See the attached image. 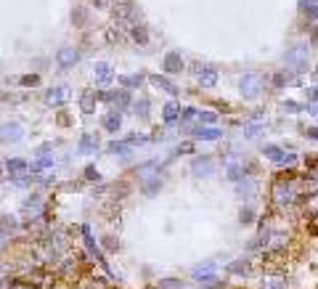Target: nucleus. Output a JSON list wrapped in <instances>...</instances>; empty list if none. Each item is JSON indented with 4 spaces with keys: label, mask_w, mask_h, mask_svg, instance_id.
I'll return each mask as SVG.
<instances>
[{
    "label": "nucleus",
    "mask_w": 318,
    "mask_h": 289,
    "mask_svg": "<svg viewBox=\"0 0 318 289\" xmlns=\"http://www.w3.org/2000/svg\"><path fill=\"white\" fill-rule=\"evenodd\" d=\"M159 189H162V181H159V178H151V181H146V186H143L141 191L146 194V197H154Z\"/></svg>",
    "instance_id": "2f4dec72"
},
{
    "label": "nucleus",
    "mask_w": 318,
    "mask_h": 289,
    "mask_svg": "<svg viewBox=\"0 0 318 289\" xmlns=\"http://www.w3.org/2000/svg\"><path fill=\"white\" fill-rule=\"evenodd\" d=\"M194 152V143H183V146H178V154H191Z\"/></svg>",
    "instance_id": "49530a36"
},
{
    "label": "nucleus",
    "mask_w": 318,
    "mask_h": 289,
    "mask_svg": "<svg viewBox=\"0 0 318 289\" xmlns=\"http://www.w3.org/2000/svg\"><path fill=\"white\" fill-rule=\"evenodd\" d=\"M0 138L8 141V143H19L24 138L22 122H16V119H8V122H3V125H0Z\"/></svg>",
    "instance_id": "1a4fd4ad"
},
{
    "label": "nucleus",
    "mask_w": 318,
    "mask_h": 289,
    "mask_svg": "<svg viewBox=\"0 0 318 289\" xmlns=\"http://www.w3.org/2000/svg\"><path fill=\"white\" fill-rule=\"evenodd\" d=\"M263 85H265V80L260 77L257 72H247V74H241V80H239V90L244 98H257L260 93H263Z\"/></svg>",
    "instance_id": "f03ea898"
},
{
    "label": "nucleus",
    "mask_w": 318,
    "mask_h": 289,
    "mask_svg": "<svg viewBox=\"0 0 318 289\" xmlns=\"http://www.w3.org/2000/svg\"><path fill=\"white\" fill-rule=\"evenodd\" d=\"M202 289H210V286H202Z\"/></svg>",
    "instance_id": "5fc2aeb1"
},
{
    "label": "nucleus",
    "mask_w": 318,
    "mask_h": 289,
    "mask_svg": "<svg viewBox=\"0 0 318 289\" xmlns=\"http://www.w3.org/2000/svg\"><path fill=\"white\" fill-rule=\"evenodd\" d=\"M93 6H96V8H104V6H106V0H93Z\"/></svg>",
    "instance_id": "603ef678"
},
{
    "label": "nucleus",
    "mask_w": 318,
    "mask_h": 289,
    "mask_svg": "<svg viewBox=\"0 0 318 289\" xmlns=\"http://www.w3.org/2000/svg\"><path fill=\"white\" fill-rule=\"evenodd\" d=\"M281 109H284V111H292V114H297V111H302L305 106L294 104V101H284V104H281Z\"/></svg>",
    "instance_id": "a19ab883"
},
{
    "label": "nucleus",
    "mask_w": 318,
    "mask_h": 289,
    "mask_svg": "<svg viewBox=\"0 0 318 289\" xmlns=\"http://www.w3.org/2000/svg\"><path fill=\"white\" fill-rule=\"evenodd\" d=\"M96 152H98V141L90 133H82L80 146H77V154H96Z\"/></svg>",
    "instance_id": "a211bd4d"
},
{
    "label": "nucleus",
    "mask_w": 318,
    "mask_h": 289,
    "mask_svg": "<svg viewBox=\"0 0 318 289\" xmlns=\"http://www.w3.org/2000/svg\"><path fill=\"white\" fill-rule=\"evenodd\" d=\"M228 271L236 273V276H247L249 273V263H247V260H236V263L228 265Z\"/></svg>",
    "instance_id": "bb28decb"
},
{
    "label": "nucleus",
    "mask_w": 318,
    "mask_h": 289,
    "mask_svg": "<svg viewBox=\"0 0 318 289\" xmlns=\"http://www.w3.org/2000/svg\"><path fill=\"white\" fill-rule=\"evenodd\" d=\"M133 109H135V114L141 117V119H146V117H148V111H151V101H148V98H141Z\"/></svg>",
    "instance_id": "cd10ccee"
},
{
    "label": "nucleus",
    "mask_w": 318,
    "mask_h": 289,
    "mask_svg": "<svg viewBox=\"0 0 318 289\" xmlns=\"http://www.w3.org/2000/svg\"><path fill=\"white\" fill-rule=\"evenodd\" d=\"M307 178H310L313 183H318V167H310V173H307Z\"/></svg>",
    "instance_id": "3c124183"
},
{
    "label": "nucleus",
    "mask_w": 318,
    "mask_h": 289,
    "mask_svg": "<svg viewBox=\"0 0 318 289\" xmlns=\"http://www.w3.org/2000/svg\"><path fill=\"white\" fill-rule=\"evenodd\" d=\"M305 93H307V98H310V101H318V88H307Z\"/></svg>",
    "instance_id": "09e8293b"
},
{
    "label": "nucleus",
    "mask_w": 318,
    "mask_h": 289,
    "mask_svg": "<svg viewBox=\"0 0 318 289\" xmlns=\"http://www.w3.org/2000/svg\"><path fill=\"white\" fill-rule=\"evenodd\" d=\"M196 114H199L196 109H183V111H181V119H183V122H191V119H194Z\"/></svg>",
    "instance_id": "c03bdc74"
},
{
    "label": "nucleus",
    "mask_w": 318,
    "mask_h": 289,
    "mask_svg": "<svg viewBox=\"0 0 318 289\" xmlns=\"http://www.w3.org/2000/svg\"><path fill=\"white\" fill-rule=\"evenodd\" d=\"M130 37H133L135 45H148V30H146V24H133V27H130Z\"/></svg>",
    "instance_id": "412c9836"
},
{
    "label": "nucleus",
    "mask_w": 318,
    "mask_h": 289,
    "mask_svg": "<svg viewBox=\"0 0 318 289\" xmlns=\"http://www.w3.org/2000/svg\"><path fill=\"white\" fill-rule=\"evenodd\" d=\"M96 104H98L96 90H82V96H80V111H82V114L90 117L93 111H96Z\"/></svg>",
    "instance_id": "4468645a"
},
{
    "label": "nucleus",
    "mask_w": 318,
    "mask_h": 289,
    "mask_svg": "<svg viewBox=\"0 0 318 289\" xmlns=\"http://www.w3.org/2000/svg\"><path fill=\"white\" fill-rule=\"evenodd\" d=\"M98 178H101L98 170H96L93 165H88V167H85V181H98Z\"/></svg>",
    "instance_id": "37998d69"
},
{
    "label": "nucleus",
    "mask_w": 318,
    "mask_h": 289,
    "mask_svg": "<svg viewBox=\"0 0 318 289\" xmlns=\"http://www.w3.org/2000/svg\"><path fill=\"white\" fill-rule=\"evenodd\" d=\"M252 220H255V210H252V207H241V212H239V223L249 226Z\"/></svg>",
    "instance_id": "c9c22d12"
},
{
    "label": "nucleus",
    "mask_w": 318,
    "mask_h": 289,
    "mask_svg": "<svg viewBox=\"0 0 318 289\" xmlns=\"http://www.w3.org/2000/svg\"><path fill=\"white\" fill-rule=\"evenodd\" d=\"M305 16H307V22H318V6L315 3H307L305 6Z\"/></svg>",
    "instance_id": "4c0bfd02"
},
{
    "label": "nucleus",
    "mask_w": 318,
    "mask_h": 289,
    "mask_svg": "<svg viewBox=\"0 0 318 289\" xmlns=\"http://www.w3.org/2000/svg\"><path fill=\"white\" fill-rule=\"evenodd\" d=\"M119 80V85H122L125 90H130V88H141L143 85V74L138 72V74H125V77H117Z\"/></svg>",
    "instance_id": "b1692460"
},
{
    "label": "nucleus",
    "mask_w": 318,
    "mask_h": 289,
    "mask_svg": "<svg viewBox=\"0 0 318 289\" xmlns=\"http://www.w3.org/2000/svg\"><path fill=\"white\" fill-rule=\"evenodd\" d=\"M239 186H236V194L239 197H244V199H249V197H255L257 194V181L255 178H241V181H236Z\"/></svg>",
    "instance_id": "2eb2a0df"
},
{
    "label": "nucleus",
    "mask_w": 318,
    "mask_h": 289,
    "mask_svg": "<svg viewBox=\"0 0 318 289\" xmlns=\"http://www.w3.org/2000/svg\"><path fill=\"white\" fill-rule=\"evenodd\" d=\"M263 154H265V160L276 162V165H281V160H284V152H281L278 146H265V149H263Z\"/></svg>",
    "instance_id": "a878e982"
},
{
    "label": "nucleus",
    "mask_w": 318,
    "mask_h": 289,
    "mask_svg": "<svg viewBox=\"0 0 318 289\" xmlns=\"http://www.w3.org/2000/svg\"><path fill=\"white\" fill-rule=\"evenodd\" d=\"M148 80H151L159 90L170 93V96H178V85H175V82H170V80H167V74H151Z\"/></svg>",
    "instance_id": "f3484780"
},
{
    "label": "nucleus",
    "mask_w": 318,
    "mask_h": 289,
    "mask_svg": "<svg viewBox=\"0 0 318 289\" xmlns=\"http://www.w3.org/2000/svg\"><path fill=\"white\" fill-rule=\"evenodd\" d=\"M82 59V51L80 48H59V53H56V64H59V69H72V67H77Z\"/></svg>",
    "instance_id": "0eeeda50"
},
{
    "label": "nucleus",
    "mask_w": 318,
    "mask_h": 289,
    "mask_svg": "<svg viewBox=\"0 0 318 289\" xmlns=\"http://www.w3.org/2000/svg\"><path fill=\"white\" fill-rule=\"evenodd\" d=\"M111 11H114L117 19H122V22H135L138 19V8L133 0H114L111 3Z\"/></svg>",
    "instance_id": "6e6552de"
},
{
    "label": "nucleus",
    "mask_w": 318,
    "mask_h": 289,
    "mask_svg": "<svg viewBox=\"0 0 318 289\" xmlns=\"http://www.w3.org/2000/svg\"><path fill=\"white\" fill-rule=\"evenodd\" d=\"M72 24H77V27L88 24V11H85V8H74V11H72Z\"/></svg>",
    "instance_id": "c756f323"
},
{
    "label": "nucleus",
    "mask_w": 318,
    "mask_h": 289,
    "mask_svg": "<svg viewBox=\"0 0 318 289\" xmlns=\"http://www.w3.org/2000/svg\"><path fill=\"white\" fill-rule=\"evenodd\" d=\"M162 67H165L167 74H181V72H183V59H181V53H178V51H170V53L165 56Z\"/></svg>",
    "instance_id": "ddd939ff"
},
{
    "label": "nucleus",
    "mask_w": 318,
    "mask_h": 289,
    "mask_svg": "<svg viewBox=\"0 0 318 289\" xmlns=\"http://www.w3.org/2000/svg\"><path fill=\"white\" fill-rule=\"evenodd\" d=\"M106 152H109V154H130V146H127L125 141H111V143L106 146Z\"/></svg>",
    "instance_id": "c85d7f7f"
},
{
    "label": "nucleus",
    "mask_w": 318,
    "mask_h": 289,
    "mask_svg": "<svg viewBox=\"0 0 318 289\" xmlns=\"http://www.w3.org/2000/svg\"><path fill=\"white\" fill-rule=\"evenodd\" d=\"M104 247H109V252H117L119 249V241L114 236H104Z\"/></svg>",
    "instance_id": "79ce46f5"
},
{
    "label": "nucleus",
    "mask_w": 318,
    "mask_h": 289,
    "mask_svg": "<svg viewBox=\"0 0 318 289\" xmlns=\"http://www.w3.org/2000/svg\"><path fill=\"white\" fill-rule=\"evenodd\" d=\"M22 88H40V74L32 72V74H22V77L16 80Z\"/></svg>",
    "instance_id": "393cba45"
},
{
    "label": "nucleus",
    "mask_w": 318,
    "mask_h": 289,
    "mask_svg": "<svg viewBox=\"0 0 318 289\" xmlns=\"http://www.w3.org/2000/svg\"><path fill=\"white\" fill-rule=\"evenodd\" d=\"M270 197H273L276 207H289V204L294 202V186L289 183V181H276L273 183V191H270Z\"/></svg>",
    "instance_id": "7ed1b4c3"
},
{
    "label": "nucleus",
    "mask_w": 318,
    "mask_h": 289,
    "mask_svg": "<svg viewBox=\"0 0 318 289\" xmlns=\"http://www.w3.org/2000/svg\"><path fill=\"white\" fill-rule=\"evenodd\" d=\"M194 135L196 138H202V141H218V138H223V133L218 127H194Z\"/></svg>",
    "instance_id": "5701e85b"
},
{
    "label": "nucleus",
    "mask_w": 318,
    "mask_h": 289,
    "mask_svg": "<svg viewBox=\"0 0 318 289\" xmlns=\"http://www.w3.org/2000/svg\"><path fill=\"white\" fill-rule=\"evenodd\" d=\"M263 289H286V284H284V278H265Z\"/></svg>",
    "instance_id": "e433bc0d"
},
{
    "label": "nucleus",
    "mask_w": 318,
    "mask_h": 289,
    "mask_svg": "<svg viewBox=\"0 0 318 289\" xmlns=\"http://www.w3.org/2000/svg\"><path fill=\"white\" fill-rule=\"evenodd\" d=\"M59 125H69V114H67V111H59Z\"/></svg>",
    "instance_id": "8fccbe9b"
},
{
    "label": "nucleus",
    "mask_w": 318,
    "mask_h": 289,
    "mask_svg": "<svg viewBox=\"0 0 318 289\" xmlns=\"http://www.w3.org/2000/svg\"><path fill=\"white\" fill-rule=\"evenodd\" d=\"M284 64L289 67L292 74H302L307 67H310V51H307V45H302V43L292 45V48L284 53Z\"/></svg>",
    "instance_id": "f257e3e1"
},
{
    "label": "nucleus",
    "mask_w": 318,
    "mask_h": 289,
    "mask_svg": "<svg viewBox=\"0 0 318 289\" xmlns=\"http://www.w3.org/2000/svg\"><path fill=\"white\" fill-rule=\"evenodd\" d=\"M196 80H199L202 88H212L215 82H218V69L210 67V64H196Z\"/></svg>",
    "instance_id": "9b49d317"
},
{
    "label": "nucleus",
    "mask_w": 318,
    "mask_h": 289,
    "mask_svg": "<svg viewBox=\"0 0 318 289\" xmlns=\"http://www.w3.org/2000/svg\"><path fill=\"white\" fill-rule=\"evenodd\" d=\"M292 77H294L292 72H278L276 77H273V85H276V88H284V85H289V82H294Z\"/></svg>",
    "instance_id": "473e14b6"
},
{
    "label": "nucleus",
    "mask_w": 318,
    "mask_h": 289,
    "mask_svg": "<svg viewBox=\"0 0 318 289\" xmlns=\"http://www.w3.org/2000/svg\"><path fill=\"white\" fill-rule=\"evenodd\" d=\"M159 170V162H146L143 167H138V178H148V175H151V173H156Z\"/></svg>",
    "instance_id": "72a5a7b5"
},
{
    "label": "nucleus",
    "mask_w": 318,
    "mask_h": 289,
    "mask_svg": "<svg viewBox=\"0 0 318 289\" xmlns=\"http://www.w3.org/2000/svg\"><path fill=\"white\" fill-rule=\"evenodd\" d=\"M265 130V122H249V125H244V135L247 138H255V135H260Z\"/></svg>",
    "instance_id": "7c9ffc66"
},
{
    "label": "nucleus",
    "mask_w": 318,
    "mask_h": 289,
    "mask_svg": "<svg viewBox=\"0 0 318 289\" xmlns=\"http://www.w3.org/2000/svg\"><path fill=\"white\" fill-rule=\"evenodd\" d=\"M305 135L307 138H315V141H318V127H305Z\"/></svg>",
    "instance_id": "de8ad7c7"
},
{
    "label": "nucleus",
    "mask_w": 318,
    "mask_h": 289,
    "mask_svg": "<svg viewBox=\"0 0 318 289\" xmlns=\"http://www.w3.org/2000/svg\"><path fill=\"white\" fill-rule=\"evenodd\" d=\"M313 43L318 45V24H315V30H313Z\"/></svg>",
    "instance_id": "864d4df0"
},
{
    "label": "nucleus",
    "mask_w": 318,
    "mask_h": 289,
    "mask_svg": "<svg viewBox=\"0 0 318 289\" xmlns=\"http://www.w3.org/2000/svg\"><path fill=\"white\" fill-rule=\"evenodd\" d=\"M305 204H307V207H310L313 212H318V191L307 194V197H305Z\"/></svg>",
    "instance_id": "58836bf2"
},
{
    "label": "nucleus",
    "mask_w": 318,
    "mask_h": 289,
    "mask_svg": "<svg viewBox=\"0 0 318 289\" xmlns=\"http://www.w3.org/2000/svg\"><path fill=\"white\" fill-rule=\"evenodd\" d=\"M56 162H53V154H45V157H37V160L30 165V175H40L45 170H51Z\"/></svg>",
    "instance_id": "dca6fc26"
},
{
    "label": "nucleus",
    "mask_w": 318,
    "mask_h": 289,
    "mask_svg": "<svg viewBox=\"0 0 318 289\" xmlns=\"http://www.w3.org/2000/svg\"><path fill=\"white\" fill-rule=\"evenodd\" d=\"M93 77H96V85L104 90V88H109L111 82L117 80V72H114V67H111L109 61H98L96 67H93Z\"/></svg>",
    "instance_id": "20e7f679"
},
{
    "label": "nucleus",
    "mask_w": 318,
    "mask_h": 289,
    "mask_svg": "<svg viewBox=\"0 0 318 289\" xmlns=\"http://www.w3.org/2000/svg\"><path fill=\"white\" fill-rule=\"evenodd\" d=\"M178 117H181V104H175V101L165 104V109H162V119H165V122L167 125H175Z\"/></svg>",
    "instance_id": "6ab92c4d"
},
{
    "label": "nucleus",
    "mask_w": 318,
    "mask_h": 289,
    "mask_svg": "<svg viewBox=\"0 0 318 289\" xmlns=\"http://www.w3.org/2000/svg\"><path fill=\"white\" fill-rule=\"evenodd\" d=\"M215 160L210 154H204V157H196L194 165H191V173H194V178H210V175L215 173Z\"/></svg>",
    "instance_id": "9d476101"
},
{
    "label": "nucleus",
    "mask_w": 318,
    "mask_h": 289,
    "mask_svg": "<svg viewBox=\"0 0 318 289\" xmlns=\"http://www.w3.org/2000/svg\"><path fill=\"white\" fill-rule=\"evenodd\" d=\"M196 117H199L202 127H204V125H215V122H218V114H215V111H199Z\"/></svg>",
    "instance_id": "f704fd0d"
},
{
    "label": "nucleus",
    "mask_w": 318,
    "mask_h": 289,
    "mask_svg": "<svg viewBox=\"0 0 318 289\" xmlns=\"http://www.w3.org/2000/svg\"><path fill=\"white\" fill-rule=\"evenodd\" d=\"M194 278H199V281H212L215 278V265L212 263H204V265H196L191 271Z\"/></svg>",
    "instance_id": "aec40b11"
},
{
    "label": "nucleus",
    "mask_w": 318,
    "mask_h": 289,
    "mask_svg": "<svg viewBox=\"0 0 318 289\" xmlns=\"http://www.w3.org/2000/svg\"><path fill=\"white\" fill-rule=\"evenodd\" d=\"M43 204H45V199L40 197V194H32V197H27L24 202H22V218H27V220H37L43 215Z\"/></svg>",
    "instance_id": "39448f33"
},
{
    "label": "nucleus",
    "mask_w": 318,
    "mask_h": 289,
    "mask_svg": "<svg viewBox=\"0 0 318 289\" xmlns=\"http://www.w3.org/2000/svg\"><path fill=\"white\" fill-rule=\"evenodd\" d=\"M159 289H181V281L178 278H165V281H159Z\"/></svg>",
    "instance_id": "ea45409f"
},
{
    "label": "nucleus",
    "mask_w": 318,
    "mask_h": 289,
    "mask_svg": "<svg viewBox=\"0 0 318 289\" xmlns=\"http://www.w3.org/2000/svg\"><path fill=\"white\" fill-rule=\"evenodd\" d=\"M294 162H297V157H294V154H284V160H281V165H284V167H292Z\"/></svg>",
    "instance_id": "a18cd8bd"
},
{
    "label": "nucleus",
    "mask_w": 318,
    "mask_h": 289,
    "mask_svg": "<svg viewBox=\"0 0 318 289\" xmlns=\"http://www.w3.org/2000/svg\"><path fill=\"white\" fill-rule=\"evenodd\" d=\"M69 98H72L69 85H53V88L45 90V96H43V101H45L48 106H64Z\"/></svg>",
    "instance_id": "423d86ee"
},
{
    "label": "nucleus",
    "mask_w": 318,
    "mask_h": 289,
    "mask_svg": "<svg viewBox=\"0 0 318 289\" xmlns=\"http://www.w3.org/2000/svg\"><path fill=\"white\" fill-rule=\"evenodd\" d=\"M119 127H122V114H119V111H109L104 117V130L106 133H117Z\"/></svg>",
    "instance_id": "4be33fe9"
},
{
    "label": "nucleus",
    "mask_w": 318,
    "mask_h": 289,
    "mask_svg": "<svg viewBox=\"0 0 318 289\" xmlns=\"http://www.w3.org/2000/svg\"><path fill=\"white\" fill-rule=\"evenodd\" d=\"M30 173V162L22 160V157H11V160H6V175L8 178H22V175Z\"/></svg>",
    "instance_id": "f8f14e48"
}]
</instances>
